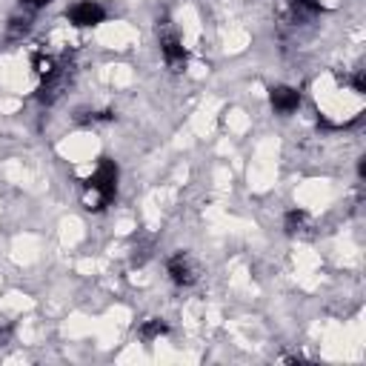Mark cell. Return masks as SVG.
<instances>
[{
    "label": "cell",
    "mask_w": 366,
    "mask_h": 366,
    "mask_svg": "<svg viewBox=\"0 0 366 366\" xmlns=\"http://www.w3.org/2000/svg\"><path fill=\"white\" fill-rule=\"evenodd\" d=\"M114 192H117V163L109 157H100L97 169L83 186V206L89 212H100L114 200Z\"/></svg>",
    "instance_id": "6da1fadb"
},
{
    "label": "cell",
    "mask_w": 366,
    "mask_h": 366,
    "mask_svg": "<svg viewBox=\"0 0 366 366\" xmlns=\"http://www.w3.org/2000/svg\"><path fill=\"white\" fill-rule=\"evenodd\" d=\"M69 80H71V66H69V63H60L54 74H49V77H43V80H40L37 100H40V103H54V100L66 92Z\"/></svg>",
    "instance_id": "7a4b0ae2"
},
{
    "label": "cell",
    "mask_w": 366,
    "mask_h": 366,
    "mask_svg": "<svg viewBox=\"0 0 366 366\" xmlns=\"http://www.w3.org/2000/svg\"><path fill=\"white\" fill-rule=\"evenodd\" d=\"M166 272L177 286H194L197 283V263L192 260V254L186 252H174L166 260Z\"/></svg>",
    "instance_id": "3957f363"
},
{
    "label": "cell",
    "mask_w": 366,
    "mask_h": 366,
    "mask_svg": "<svg viewBox=\"0 0 366 366\" xmlns=\"http://www.w3.org/2000/svg\"><path fill=\"white\" fill-rule=\"evenodd\" d=\"M66 17H69L74 26H97V23L106 20V9H103L97 0H77V3L66 11Z\"/></svg>",
    "instance_id": "277c9868"
},
{
    "label": "cell",
    "mask_w": 366,
    "mask_h": 366,
    "mask_svg": "<svg viewBox=\"0 0 366 366\" xmlns=\"http://www.w3.org/2000/svg\"><path fill=\"white\" fill-rule=\"evenodd\" d=\"M160 51H163V60L169 63V69H174V71H180L183 66H186V49H183V43H180V37L174 34V31H163L160 34Z\"/></svg>",
    "instance_id": "5b68a950"
},
{
    "label": "cell",
    "mask_w": 366,
    "mask_h": 366,
    "mask_svg": "<svg viewBox=\"0 0 366 366\" xmlns=\"http://www.w3.org/2000/svg\"><path fill=\"white\" fill-rule=\"evenodd\" d=\"M269 103L277 114H292L300 106V92L292 89V86H272L269 89Z\"/></svg>",
    "instance_id": "8992f818"
},
{
    "label": "cell",
    "mask_w": 366,
    "mask_h": 366,
    "mask_svg": "<svg viewBox=\"0 0 366 366\" xmlns=\"http://www.w3.org/2000/svg\"><path fill=\"white\" fill-rule=\"evenodd\" d=\"M283 226H286L289 234H306V232L312 229V217H309L303 209H292V212H286Z\"/></svg>",
    "instance_id": "52a82bcc"
},
{
    "label": "cell",
    "mask_w": 366,
    "mask_h": 366,
    "mask_svg": "<svg viewBox=\"0 0 366 366\" xmlns=\"http://www.w3.org/2000/svg\"><path fill=\"white\" fill-rule=\"evenodd\" d=\"M166 332H169V326H166V320H160V317H146V320L137 326L140 340H157V337H163Z\"/></svg>",
    "instance_id": "ba28073f"
},
{
    "label": "cell",
    "mask_w": 366,
    "mask_h": 366,
    "mask_svg": "<svg viewBox=\"0 0 366 366\" xmlns=\"http://www.w3.org/2000/svg\"><path fill=\"white\" fill-rule=\"evenodd\" d=\"M31 63H34V74H37L40 80H43V77H49V74H54V71H57V66H60L51 54H43V51H37Z\"/></svg>",
    "instance_id": "9c48e42d"
},
{
    "label": "cell",
    "mask_w": 366,
    "mask_h": 366,
    "mask_svg": "<svg viewBox=\"0 0 366 366\" xmlns=\"http://www.w3.org/2000/svg\"><path fill=\"white\" fill-rule=\"evenodd\" d=\"M29 29H31V20H29V17H11V20H9V40L26 37Z\"/></svg>",
    "instance_id": "30bf717a"
},
{
    "label": "cell",
    "mask_w": 366,
    "mask_h": 366,
    "mask_svg": "<svg viewBox=\"0 0 366 366\" xmlns=\"http://www.w3.org/2000/svg\"><path fill=\"white\" fill-rule=\"evenodd\" d=\"M51 0H20V6L23 9H29V11H37V9H43V6H49Z\"/></svg>",
    "instance_id": "8fae6325"
},
{
    "label": "cell",
    "mask_w": 366,
    "mask_h": 366,
    "mask_svg": "<svg viewBox=\"0 0 366 366\" xmlns=\"http://www.w3.org/2000/svg\"><path fill=\"white\" fill-rule=\"evenodd\" d=\"M9 335H11V323H0V346L9 340Z\"/></svg>",
    "instance_id": "7c38bea8"
}]
</instances>
